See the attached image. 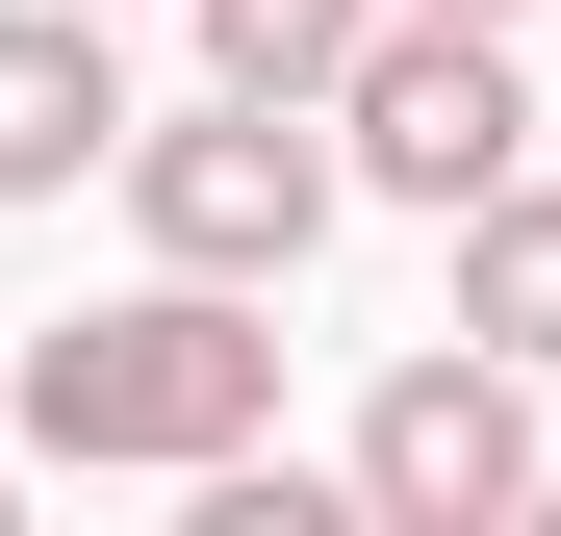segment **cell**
Segmentation results:
<instances>
[{
  "instance_id": "obj_7",
  "label": "cell",
  "mask_w": 561,
  "mask_h": 536,
  "mask_svg": "<svg viewBox=\"0 0 561 536\" xmlns=\"http://www.w3.org/2000/svg\"><path fill=\"white\" fill-rule=\"evenodd\" d=\"M357 26H383V0H205V77H230V103H332Z\"/></svg>"
},
{
  "instance_id": "obj_8",
  "label": "cell",
  "mask_w": 561,
  "mask_h": 536,
  "mask_svg": "<svg viewBox=\"0 0 561 536\" xmlns=\"http://www.w3.org/2000/svg\"><path fill=\"white\" fill-rule=\"evenodd\" d=\"M434 26H536V0H434Z\"/></svg>"
},
{
  "instance_id": "obj_4",
  "label": "cell",
  "mask_w": 561,
  "mask_h": 536,
  "mask_svg": "<svg viewBox=\"0 0 561 536\" xmlns=\"http://www.w3.org/2000/svg\"><path fill=\"white\" fill-rule=\"evenodd\" d=\"M561 460H536V384H511V357H409V384L383 409H357V511H383V536H511Z\"/></svg>"
},
{
  "instance_id": "obj_2",
  "label": "cell",
  "mask_w": 561,
  "mask_h": 536,
  "mask_svg": "<svg viewBox=\"0 0 561 536\" xmlns=\"http://www.w3.org/2000/svg\"><path fill=\"white\" fill-rule=\"evenodd\" d=\"M128 230L179 255V282H307V255H332V205H357V179H332V128L307 103H230V77H205V103H128Z\"/></svg>"
},
{
  "instance_id": "obj_5",
  "label": "cell",
  "mask_w": 561,
  "mask_h": 536,
  "mask_svg": "<svg viewBox=\"0 0 561 536\" xmlns=\"http://www.w3.org/2000/svg\"><path fill=\"white\" fill-rule=\"evenodd\" d=\"M103 153H128V52H103V0H0V205H77Z\"/></svg>"
},
{
  "instance_id": "obj_3",
  "label": "cell",
  "mask_w": 561,
  "mask_h": 536,
  "mask_svg": "<svg viewBox=\"0 0 561 536\" xmlns=\"http://www.w3.org/2000/svg\"><path fill=\"white\" fill-rule=\"evenodd\" d=\"M307 128H332V179H357V205H409V230H434V205H485V179L536 153V77H511V26L383 0V26L332 52V103H307Z\"/></svg>"
},
{
  "instance_id": "obj_1",
  "label": "cell",
  "mask_w": 561,
  "mask_h": 536,
  "mask_svg": "<svg viewBox=\"0 0 561 536\" xmlns=\"http://www.w3.org/2000/svg\"><path fill=\"white\" fill-rule=\"evenodd\" d=\"M230 434H280V282H153L128 307H51L26 332V460L77 486H205Z\"/></svg>"
},
{
  "instance_id": "obj_6",
  "label": "cell",
  "mask_w": 561,
  "mask_h": 536,
  "mask_svg": "<svg viewBox=\"0 0 561 536\" xmlns=\"http://www.w3.org/2000/svg\"><path fill=\"white\" fill-rule=\"evenodd\" d=\"M434 255H459V307H434V332H459V357H511V384H561V179L511 153L485 205H434Z\"/></svg>"
}]
</instances>
